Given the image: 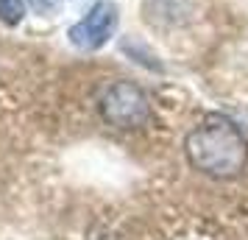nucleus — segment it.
Returning a JSON list of instances; mask_svg holds the SVG:
<instances>
[{
    "label": "nucleus",
    "mask_w": 248,
    "mask_h": 240,
    "mask_svg": "<svg viewBox=\"0 0 248 240\" xmlns=\"http://www.w3.org/2000/svg\"><path fill=\"white\" fill-rule=\"evenodd\" d=\"M117 23H120L117 6L112 0H98V3H92V9L81 17L78 23L70 25L67 39L70 45L78 48V50H98L114 36Z\"/></svg>",
    "instance_id": "7ed1b4c3"
},
{
    "label": "nucleus",
    "mask_w": 248,
    "mask_h": 240,
    "mask_svg": "<svg viewBox=\"0 0 248 240\" xmlns=\"http://www.w3.org/2000/svg\"><path fill=\"white\" fill-rule=\"evenodd\" d=\"M101 117L114 128H142L151 120V101L134 81H114L101 95Z\"/></svg>",
    "instance_id": "f03ea898"
},
{
    "label": "nucleus",
    "mask_w": 248,
    "mask_h": 240,
    "mask_svg": "<svg viewBox=\"0 0 248 240\" xmlns=\"http://www.w3.org/2000/svg\"><path fill=\"white\" fill-rule=\"evenodd\" d=\"M184 154L198 173L209 179H234L246 171L248 145L243 131L223 114H206L184 140Z\"/></svg>",
    "instance_id": "f257e3e1"
},
{
    "label": "nucleus",
    "mask_w": 248,
    "mask_h": 240,
    "mask_svg": "<svg viewBox=\"0 0 248 240\" xmlns=\"http://www.w3.org/2000/svg\"><path fill=\"white\" fill-rule=\"evenodd\" d=\"M25 17V3L23 0H0V23H6L9 28L20 25Z\"/></svg>",
    "instance_id": "20e7f679"
}]
</instances>
